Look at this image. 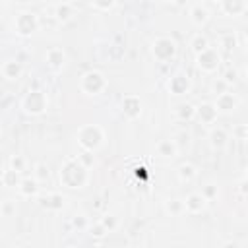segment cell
Segmentation results:
<instances>
[{"mask_svg":"<svg viewBox=\"0 0 248 248\" xmlns=\"http://www.w3.org/2000/svg\"><path fill=\"white\" fill-rule=\"evenodd\" d=\"M151 54L157 62H169L176 56V41L170 37H157L151 43Z\"/></svg>","mask_w":248,"mask_h":248,"instance_id":"6","label":"cell"},{"mask_svg":"<svg viewBox=\"0 0 248 248\" xmlns=\"http://www.w3.org/2000/svg\"><path fill=\"white\" fill-rule=\"evenodd\" d=\"M238 103H240V101H238V97H236L234 93H231V91H223V93L215 95V101H213V105H215L217 112H225V114H229V112L236 110Z\"/></svg>","mask_w":248,"mask_h":248,"instance_id":"8","label":"cell"},{"mask_svg":"<svg viewBox=\"0 0 248 248\" xmlns=\"http://www.w3.org/2000/svg\"><path fill=\"white\" fill-rule=\"evenodd\" d=\"M0 72H2V76H4L8 81H16V79L21 78L23 68H21V64H19L17 60H6V62H2Z\"/></svg>","mask_w":248,"mask_h":248,"instance_id":"18","label":"cell"},{"mask_svg":"<svg viewBox=\"0 0 248 248\" xmlns=\"http://www.w3.org/2000/svg\"><path fill=\"white\" fill-rule=\"evenodd\" d=\"M176 176L180 182H192L196 176H198V169L192 165V163H182L178 169H176Z\"/></svg>","mask_w":248,"mask_h":248,"instance_id":"23","label":"cell"},{"mask_svg":"<svg viewBox=\"0 0 248 248\" xmlns=\"http://www.w3.org/2000/svg\"><path fill=\"white\" fill-rule=\"evenodd\" d=\"M246 134H248L246 124H238V126L232 130V136H234L236 140H240V141H244V140H246Z\"/></svg>","mask_w":248,"mask_h":248,"instance_id":"38","label":"cell"},{"mask_svg":"<svg viewBox=\"0 0 248 248\" xmlns=\"http://www.w3.org/2000/svg\"><path fill=\"white\" fill-rule=\"evenodd\" d=\"M219 6H221V12L229 17H238L246 14V0H221Z\"/></svg>","mask_w":248,"mask_h":248,"instance_id":"15","label":"cell"},{"mask_svg":"<svg viewBox=\"0 0 248 248\" xmlns=\"http://www.w3.org/2000/svg\"><path fill=\"white\" fill-rule=\"evenodd\" d=\"M14 29L21 37H31L39 29V16L33 12H19L14 19Z\"/></svg>","mask_w":248,"mask_h":248,"instance_id":"7","label":"cell"},{"mask_svg":"<svg viewBox=\"0 0 248 248\" xmlns=\"http://www.w3.org/2000/svg\"><path fill=\"white\" fill-rule=\"evenodd\" d=\"M45 60H46V64L52 68V70H62L64 66H66V52H64V48H60V46H50L46 52H45Z\"/></svg>","mask_w":248,"mask_h":248,"instance_id":"13","label":"cell"},{"mask_svg":"<svg viewBox=\"0 0 248 248\" xmlns=\"http://www.w3.org/2000/svg\"><path fill=\"white\" fill-rule=\"evenodd\" d=\"M155 151H157V155L163 157V159H174L176 153H178V145L174 143L172 138H165V140H159V141L155 143Z\"/></svg>","mask_w":248,"mask_h":248,"instance_id":"16","label":"cell"},{"mask_svg":"<svg viewBox=\"0 0 248 248\" xmlns=\"http://www.w3.org/2000/svg\"><path fill=\"white\" fill-rule=\"evenodd\" d=\"M87 231H89V234L95 238V240H103L105 236H107V229L97 221V223H93V225H89L87 227Z\"/></svg>","mask_w":248,"mask_h":248,"instance_id":"31","label":"cell"},{"mask_svg":"<svg viewBox=\"0 0 248 248\" xmlns=\"http://www.w3.org/2000/svg\"><path fill=\"white\" fill-rule=\"evenodd\" d=\"M219 45L225 48V50H232L234 46H238V39L234 33H223L219 37Z\"/></svg>","mask_w":248,"mask_h":248,"instance_id":"28","label":"cell"},{"mask_svg":"<svg viewBox=\"0 0 248 248\" xmlns=\"http://www.w3.org/2000/svg\"><path fill=\"white\" fill-rule=\"evenodd\" d=\"M99 223H101V225L107 229V232H112V231L118 227V219H116V215H112V213H107V215H103Z\"/></svg>","mask_w":248,"mask_h":248,"instance_id":"30","label":"cell"},{"mask_svg":"<svg viewBox=\"0 0 248 248\" xmlns=\"http://www.w3.org/2000/svg\"><path fill=\"white\" fill-rule=\"evenodd\" d=\"M0 2H8V0H0Z\"/></svg>","mask_w":248,"mask_h":248,"instance_id":"46","label":"cell"},{"mask_svg":"<svg viewBox=\"0 0 248 248\" xmlns=\"http://www.w3.org/2000/svg\"><path fill=\"white\" fill-rule=\"evenodd\" d=\"M172 4H176V6H178V8H182V6H184V4H186V0H174V2H172Z\"/></svg>","mask_w":248,"mask_h":248,"instance_id":"42","label":"cell"},{"mask_svg":"<svg viewBox=\"0 0 248 248\" xmlns=\"http://www.w3.org/2000/svg\"><path fill=\"white\" fill-rule=\"evenodd\" d=\"M91 6L95 10H101V12H108L116 6V0H91Z\"/></svg>","mask_w":248,"mask_h":248,"instance_id":"32","label":"cell"},{"mask_svg":"<svg viewBox=\"0 0 248 248\" xmlns=\"http://www.w3.org/2000/svg\"><path fill=\"white\" fill-rule=\"evenodd\" d=\"M205 207H207V200H205V196L202 192H192L184 200V211H188L192 215L202 213Z\"/></svg>","mask_w":248,"mask_h":248,"instance_id":"11","label":"cell"},{"mask_svg":"<svg viewBox=\"0 0 248 248\" xmlns=\"http://www.w3.org/2000/svg\"><path fill=\"white\" fill-rule=\"evenodd\" d=\"M120 108L128 120H136L141 114V99L138 95H126V97H122Z\"/></svg>","mask_w":248,"mask_h":248,"instance_id":"9","label":"cell"},{"mask_svg":"<svg viewBox=\"0 0 248 248\" xmlns=\"http://www.w3.org/2000/svg\"><path fill=\"white\" fill-rule=\"evenodd\" d=\"M76 140L83 151H97L105 141V130L99 124H83L76 132Z\"/></svg>","mask_w":248,"mask_h":248,"instance_id":"2","label":"cell"},{"mask_svg":"<svg viewBox=\"0 0 248 248\" xmlns=\"http://www.w3.org/2000/svg\"><path fill=\"white\" fill-rule=\"evenodd\" d=\"M196 66L203 74H215L219 70V66H221V54H219V50L213 48V46H205L203 50H200L196 54Z\"/></svg>","mask_w":248,"mask_h":248,"instance_id":"5","label":"cell"},{"mask_svg":"<svg viewBox=\"0 0 248 248\" xmlns=\"http://www.w3.org/2000/svg\"><path fill=\"white\" fill-rule=\"evenodd\" d=\"M108 87V79L105 78V74L103 72H99V70H89V72H85L83 76H81V79H79V89H81V93H85V95H101L105 89Z\"/></svg>","mask_w":248,"mask_h":248,"instance_id":"3","label":"cell"},{"mask_svg":"<svg viewBox=\"0 0 248 248\" xmlns=\"http://www.w3.org/2000/svg\"><path fill=\"white\" fill-rule=\"evenodd\" d=\"M64 196L60 192H46L43 198H41V205L48 211H60L64 207Z\"/></svg>","mask_w":248,"mask_h":248,"instance_id":"17","label":"cell"},{"mask_svg":"<svg viewBox=\"0 0 248 248\" xmlns=\"http://www.w3.org/2000/svg\"><path fill=\"white\" fill-rule=\"evenodd\" d=\"M19 174H21V172H17V170H14V169H8V170H4L0 182H4V186H8V188H17V184H19V180H21Z\"/></svg>","mask_w":248,"mask_h":248,"instance_id":"25","label":"cell"},{"mask_svg":"<svg viewBox=\"0 0 248 248\" xmlns=\"http://www.w3.org/2000/svg\"><path fill=\"white\" fill-rule=\"evenodd\" d=\"M172 112H174V118L178 122H190L196 118V107L192 103H178Z\"/></svg>","mask_w":248,"mask_h":248,"instance_id":"19","label":"cell"},{"mask_svg":"<svg viewBox=\"0 0 248 248\" xmlns=\"http://www.w3.org/2000/svg\"><path fill=\"white\" fill-rule=\"evenodd\" d=\"M54 17H56V21H60V23L70 21V19L74 17V6H72L70 2H60V4H56V6H54Z\"/></svg>","mask_w":248,"mask_h":248,"instance_id":"22","label":"cell"},{"mask_svg":"<svg viewBox=\"0 0 248 248\" xmlns=\"http://www.w3.org/2000/svg\"><path fill=\"white\" fill-rule=\"evenodd\" d=\"M159 2H163V4H172L174 0H159Z\"/></svg>","mask_w":248,"mask_h":248,"instance_id":"43","label":"cell"},{"mask_svg":"<svg viewBox=\"0 0 248 248\" xmlns=\"http://www.w3.org/2000/svg\"><path fill=\"white\" fill-rule=\"evenodd\" d=\"M58 180L70 190H81L89 180V169L81 165L78 157H68L58 169Z\"/></svg>","mask_w":248,"mask_h":248,"instance_id":"1","label":"cell"},{"mask_svg":"<svg viewBox=\"0 0 248 248\" xmlns=\"http://www.w3.org/2000/svg\"><path fill=\"white\" fill-rule=\"evenodd\" d=\"M190 21H192L194 25H198V27L205 25V23L209 21V12H207V8L202 6V4H194V6L190 8Z\"/></svg>","mask_w":248,"mask_h":248,"instance_id":"20","label":"cell"},{"mask_svg":"<svg viewBox=\"0 0 248 248\" xmlns=\"http://www.w3.org/2000/svg\"><path fill=\"white\" fill-rule=\"evenodd\" d=\"M165 209H167V213H170V215H182L184 213V200H180V198H169L167 202H165Z\"/></svg>","mask_w":248,"mask_h":248,"instance_id":"24","label":"cell"},{"mask_svg":"<svg viewBox=\"0 0 248 248\" xmlns=\"http://www.w3.org/2000/svg\"><path fill=\"white\" fill-rule=\"evenodd\" d=\"M229 83L223 79V78H217L213 83H211V91L215 93V95H219V93H223V91H229Z\"/></svg>","mask_w":248,"mask_h":248,"instance_id":"34","label":"cell"},{"mask_svg":"<svg viewBox=\"0 0 248 248\" xmlns=\"http://www.w3.org/2000/svg\"><path fill=\"white\" fill-rule=\"evenodd\" d=\"M33 176H35L39 182H45V180H48V176H50L48 165H46V163H43V161L35 163V167H33Z\"/></svg>","mask_w":248,"mask_h":248,"instance_id":"27","label":"cell"},{"mask_svg":"<svg viewBox=\"0 0 248 248\" xmlns=\"http://www.w3.org/2000/svg\"><path fill=\"white\" fill-rule=\"evenodd\" d=\"M176 138H178V140H174V143L178 145V149H180L182 145H188V143H190V134H188V132H184V130H182V132H178V134H176Z\"/></svg>","mask_w":248,"mask_h":248,"instance_id":"39","label":"cell"},{"mask_svg":"<svg viewBox=\"0 0 248 248\" xmlns=\"http://www.w3.org/2000/svg\"><path fill=\"white\" fill-rule=\"evenodd\" d=\"M78 159H79V163L85 165L87 169L95 165V155H93V151H83V149H81V153L78 155Z\"/></svg>","mask_w":248,"mask_h":248,"instance_id":"33","label":"cell"},{"mask_svg":"<svg viewBox=\"0 0 248 248\" xmlns=\"http://www.w3.org/2000/svg\"><path fill=\"white\" fill-rule=\"evenodd\" d=\"M217 108H215V105L213 103H209V101H205V103H202V105H198L196 107V118L202 122V124H213L215 120H217Z\"/></svg>","mask_w":248,"mask_h":248,"instance_id":"14","label":"cell"},{"mask_svg":"<svg viewBox=\"0 0 248 248\" xmlns=\"http://www.w3.org/2000/svg\"><path fill=\"white\" fill-rule=\"evenodd\" d=\"M0 213H2V215H6V217L14 215V213H16V202H12V200L2 202V203H0Z\"/></svg>","mask_w":248,"mask_h":248,"instance_id":"35","label":"cell"},{"mask_svg":"<svg viewBox=\"0 0 248 248\" xmlns=\"http://www.w3.org/2000/svg\"><path fill=\"white\" fill-rule=\"evenodd\" d=\"M72 225H74V229H78V231H85V229L89 227V221H87L85 215H76V217L72 219Z\"/></svg>","mask_w":248,"mask_h":248,"instance_id":"36","label":"cell"},{"mask_svg":"<svg viewBox=\"0 0 248 248\" xmlns=\"http://www.w3.org/2000/svg\"><path fill=\"white\" fill-rule=\"evenodd\" d=\"M227 141H229V134H227V130L225 128H211V132H209V143H211V147L213 149H223L225 145H227Z\"/></svg>","mask_w":248,"mask_h":248,"instance_id":"21","label":"cell"},{"mask_svg":"<svg viewBox=\"0 0 248 248\" xmlns=\"http://www.w3.org/2000/svg\"><path fill=\"white\" fill-rule=\"evenodd\" d=\"M46 107H48V99L46 93L41 89H29L21 99V108L29 116H41L46 110Z\"/></svg>","mask_w":248,"mask_h":248,"instance_id":"4","label":"cell"},{"mask_svg":"<svg viewBox=\"0 0 248 248\" xmlns=\"http://www.w3.org/2000/svg\"><path fill=\"white\" fill-rule=\"evenodd\" d=\"M17 192H19L21 198H37L39 192H41L39 180L35 176H23L17 184Z\"/></svg>","mask_w":248,"mask_h":248,"instance_id":"12","label":"cell"},{"mask_svg":"<svg viewBox=\"0 0 248 248\" xmlns=\"http://www.w3.org/2000/svg\"><path fill=\"white\" fill-rule=\"evenodd\" d=\"M202 194L205 196L207 202H209V200H215V198H217V186H215V184H205V186L202 188Z\"/></svg>","mask_w":248,"mask_h":248,"instance_id":"37","label":"cell"},{"mask_svg":"<svg viewBox=\"0 0 248 248\" xmlns=\"http://www.w3.org/2000/svg\"><path fill=\"white\" fill-rule=\"evenodd\" d=\"M209 2H215V4H219V2H221V0H209Z\"/></svg>","mask_w":248,"mask_h":248,"instance_id":"45","label":"cell"},{"mask_svg":"<svg viewBox=\"0 0 248 248\" xmlns=\"http://www.w3.org/2000/svg\"><path fill=\"white\" fill-rule=\"evenodd\" d=\"M236 78H238V72H236V70H232V68H229V70L225 72V76H223V79H225L229 85H232V83L236 81Z\"/></svg>","mask_w":248,"mask_h":248,"instance_id":"40","label":"cell"},{"mask_svg":"<svg viewBox=\"0 0 248 248\" xmlns=\"http://www.w3.org/2000/svg\"><path fill=\"white\" fill-rule=\"evenodd\" d=\"M2 174H4V167L0 165V180H2Z\"/></svg>","mask_w":248,"mask_h":248,"instance_id":"44","label":"cell"},{"mask_svg":"<svg viewBox=\"0 0 248 248\" xmlns=\"http://www.w3.org/2000/svg\"><path fill=\"white\" fill-rule=\"evenodd\" d=\"M167 87H169V91L172 93V95H186L190 89H192V81H190V78L186 76V74H174L170 79H169V83H167Z\"/></svg>","mask_w":248,"mask_h":248,"instance_id":"10","label":"cell"},{"mask_svg":"<svg viewBox=\"0 0 248 248\" xmlns=\"http://www.w3.org/2000/svg\"><path fill=\"white\" fill-rule=\"evenodd\" d=\"M8 165H10V169H14V170H17V172H23L27 161H25L23 155H12L10 161H8Z\"/></svg>","mask_w":248,"mask_h":248,"instance_id":"29","label":"cell"},{"mask_svg":"<svg viewBox=\"0 0 248 248\" xmlns=\"http://www.w3.org/2000/svg\"><path fill=\"white\" fill-rule=\"evenodd\" d=\"M238 192H240V196H242V198L246 196V178H242V180L238 182Z\"/></svg>","mask_w":248,"mask_h":248,"instance_id":"41","label":"cell"},{"mask_svg":"<svg viewBox=\"0 0 248 248\" xmlns=\"http://www.w3.org/2000/svg\"><path fill=\"white\" fill-rule=\"evenodd\" d=\"M0 4H2V2H0Z\"/></svg>","mask_w":248,"mask_h":248,"instance_id":"47","label":"cell"},{"mask_svg":"<svg viewBox=\"0 0 248 248\" xmlns=\"http://www.w3.org/2000/svg\"><path fill=\"white\" fill-rule=\"evenodd\" d=\"M205 46H209V41H207V37H205V35L196 33V35L190 39V48H192V52H194V54H198V52H200V50H203Z\"/></svg>","mask_w":248,"mask_h":248,"instance_id":"26","label":"cell"}]
</instances>
